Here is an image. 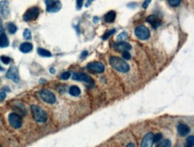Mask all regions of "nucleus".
<instances>
[{
    "label": "nucleus",
    "instance_id": "7ed1b4c3",
    "mask_svg": "<svg viewBox=\"0 0 194 147\" xmlns=\"http://www.w3.org/2000/svg\"><path fill=\"white\" fill-rule=\"evenodd\" d=\"M8 121L10 126L15 129H20L22 126V119L16 112H12L8 115Z\"/></svg>",
    "mask_w": 194,
    "mask_h": 147
},
{
    "label": "nucleus",
    "instance_id": "72a5a7b5",
    "mask_svg": "<svg viewBox=\"0 0 194 147\" xmlns=\"http://www.w3.org/2000/svg\"><path fill=\"white\" fill-rule=\"evenodd\" d=\"M3 21H2V19H1V17H0V33L1 32H3Z\"/></svg>",
    "mask_w": 194,
    "mask_h": 147
},
{
    "label": "nucleus",
    "instance_id": "6ab92c4d",
    "mask_svg": "<svg viewBox=\"0 0 194 147\" xmlns=\"http://www.w3.org/2000/svg\"><path fill=\"white\" fill-rule=\"evenodd\" d=\"M69 94L73 96H79L81 94V90L77 86H73L69 88Z\"/></svg>",
    "mask_w": 194,
    "mask_h": 147
},
{
    "label": "nucleus",
    "instance_id": "ddd939ff",
    "mask_svg": "<svg viewBox=\"0 0 194 147\" xmlns=\"http://www.w3.org/2000/svg\"><path fill=\"white\" fill-rule=\"evenodd\" d=\"M0 14H2V16L4 18H8V16L10 14L8 2H6V1L0 2Z\"/></svg>",
    "mask_w": 194,
    "mask_h": 147
},
{
    "label": "nucleus",
    "instance_id": "ea45409f",
    "mask_svg": "<svg viewBox=\"0 0 194 147\" xmlns=\"http://www.w3.org/2000/svg\"><path fill=\"white\" fill-rule=\"evenodd\" d=\"M0 147H2V146H1V145H0Z\"/></svg>",
    "mask_w": 194,
    "mask_h": 147
},
{
    "label": "nucleus",
    "instance_id": "cd10ccee",
    "mask_svg": "<svg viewBox=\"0 0 194 147\" xmlns=\"http://www.w3.org/2000/svg\"><path fill=\"white\" fill-rule=\"evenodd\" d=\"M70 77H71V72H63V73L60 75V78L63 79V80H66Z\"/></svg>",
    "mask_w": 194,
    "mask_h": 147
},
{
    "label": "nucleus",
    "instance_id": "aec40b11",
    "mask_svg": "<svg viewBox=\"0 0 194 147\" xmlns=\"http://www.w3.org/2000/svg\"><path fill=\"white\" fill-rule=\"evenodd\" d=\"M7 30L11 34H15L17 31V27L15 23L13 22H8L7 23Z\"/></svg>",
    "mask_w": 194,
    "mask_h": 147
},
{
    "label": "nucleus",
    "instance_id": "4be33fe9",
    "mask_svg": "<svg viewBox=\"0 0 194 147\" xmlns=\"http://www.w3.org/2000/svg\"><path fill=\"white\" fill-rule=\"evenodd\" d=\"M171 145L172 143L169 139H164L156 145V147H171Z\"/></svg>",
    "mask_w": 194,
    "mask_h": 147
},
{
    "label": "nucleus",
    "instance_id": "393cba45",
    "mask_svg": "<svg viewBox=\"0 0 194 147\" xmlns=\"http://www.w3.org/2000/svg\"><path fill=\"white\" fill-rule=\"evenodd\" d=\"M0 60L4 64H9L10 62H11V58L8 57V56H5V55H1L0 56Z\"/></svg>",
    "mask_w": 194,
    "mask_h": 147
},
{
    "label": "nucleus",
    "instance_id": "c85d7f7f",
    "mask_svg": "<svg viewBox=\"0 0 194 147\" xmlns=\"http://www.w3.org/2000/svg\"><path fill=\"white\" fill-rule=\"evenodd\" d=\"M181 1L182 0H168V3H169V5H171V6H178L180 4H181Z\"/></svg>",
    "mask_w": 194,
    "mask_h": 147
},
{
    "label": "nucleus",
    "instance_id": "c756f323",
    "mask_svg": "<svg viewBox=\"0 0 194 147\" xmlns=\"http://www.w3.org/2000/svg\"><path fill=\"white\" fill-rule=\"evenodd\" d=\"M123 58L124 60H130V59H131V54H130L128 51L123 52Z\"/></svg>",
    "mask_w": 194,
    "mask_h": 147
},
{
    "label": "nucleus",
    "instance_id": "f03ea898",
    "mask_svg": "<svg viewBox=\"0 0 194 147\" xmlns=\"http://www.w3.org/2000/svg\"><path fill=\"white\" fill-rule=\"evenodd\" d=\"M31 114H32V117L35 121H37L39 123H44L47 121V120H48L47 113L42 108H40L38 105L33 104L31 106Z\"/></svg>",
    "mask_w": 194,
    "mask_h": 147
},
{
    "label": "nucleus",
    "instance_id": "0eeeda50",
    "mask_svg": "<svg viewBox=\"0 0 194 147\" xmlns=\"http://www.w3.org/2000/svg\"><path fill=\"white\" fill-rule=\"evenodd\" d=\"M45 3L48 13H57L62 8V4L59 0H46Z\"/></svg>",
    "mask_w": 194,
    "mask_h": 147
},
{
    "label": "nucleus",
    "instance_id": "f3484780",
    "mask_svg": "<svg viewBox=\"0 0 194 147\" xmlns=\"http://www.w3.org/2000/svg\"><path fill=\"white\" fill-rule=\"evenodd\" d=\"M116 17H117V14L115 11H109L108 13H107L104 16V20L106 22H113L115 20H116Z\"/></svg>",
    "mask_w": 194,
    "mask_h": 147
},
{
    "label": "nucleus",
    "instance_id": "2eb2a0df",
    "mask_svg": "<svg viewBox=\"0 0 194 147\" xmlns=\"http://www.w3.org/2000/svg\"><path fill=\"white\" fill-rule=\"evenodd\" d=\"M146 21H147V22H149V23H150L151 24V26L153 27V28H158L159 26H161V21L159 20V19L157 18L156 15H150L148 18L146 19Z\"/></svg>",
    "mask_w": 194,
    "mask_h": 147
},
{
    "label": "nucleus",
    "instance_id": "f704fd0d",
    "mask_svg": "<svg viewBox=\"0 0 194 147\" xmlns=\"http://www.w3.org/2000/svg\"><path fill=\"white\" fill-rule=\"evenodd\" d=\"M87 55H88V52H87V51H84V52H82V54H81V58H84V57H85Z\"/></svg>",
    "mask_w": 194,
    "mask_h": 147
},
{
    "label": "nucleus",
    "instance_id": "39448f33",
    "mask_svg": "<svg viewBox=\"0 0 194 147\" xmlns=\"http://www.w3.org/2000/svg\"><path fill=\"white\" fill-rule=\"evenodd\" d=\"M39 96L45 103L49 104H53L57 101V98H56V95L54 94V93L48 89L41 90L39 92Z\"/></svg>",
    "mask_w": 194,
    "mask_h": 147
},
{
    "label": "nucleus",
    "instance_id": "473e14b6",
    "mask_svg": "<svg viewBox=\"0 0 194 147\" xmlns=\"http://www.w3.org/2000/svg\"><path fill=\"white\" fill-rule=\"evenodd\" d=\"M6 97V94L5 92H0V101H3L5 100Z\"/></svg>",
    "mask_w": 194,
    "mask_h": 147
},
{
    "label": "nucleus",
    "instance_id": "7c9ffc66",
    "mask_svg": "<svg viewBox=\"0 0 194 147\" xmlns=\"http://www.w3.org/2000/svg\"><path fill=\"white\" fill-rule=\"evenodd\" d=\"M83 1L84 0H76V5H77V9H81L83 5Z\"/></svg>",
    "mask_w": 194,
    "mask_h": 147
},
{
    "label": "nucleus",
    "instance_id": "4c0bfd02",
    "mask_svg": "<svg viewBox=\"0 0 194 147\" xmlns=\"http://www.w3.org/2000/svg\"><path fill=\"white\" fill-rule=\"evenodd\" d=\"M97 20H98V19L95 18V19H94V21H97Z\"/></svg>",
    "mask_w": 194,
    "mask_h": 147
},
{
    "label": "nucleus",
    "instance_id": "20e7f679",
    "mask_svg": "<svg viewBox=\"0 0 194 147\" xmlns=\"http://www.w3.org/2000/svg\"><path fill=\"white\" fill-rule=\"evenodd\" d=\"M134 34L135 36L139 39L140 40H146L148 39L149 37H150V30L144 26V25H140V26H137L134 30Z\"/></svg>",
    "mask_w": 194,
    "mask_h": 147
},
{
    "label": "nucleus",
    "instance_id": "dca6fc26",
    "mask_svg": "<svg viewBox=\"0 0 194 147\" xmlns=\"http://www.w3.org/2000/svg\"><path fill=\"white\" fill-rule=\"evenodd\" d=\"M33 46H32V44L29 43V42H25V43H22L21 46H20V51L21 53H29L32 50Z\"/></svg>",
    "mask_w": 194,
    "mask_h": 147
},
{
    "label": "nucleus",
    "instance_id": "412c9836",
    "mask_svg": "<svg viewBox=\"0 0 194 147\" xmlns=\"http://www.w3.org/2000/svg\"><path fill=\"white\" fill-rule=\"evenodd\" d=\"M38 54L43 57H50L52 55L48 50H46L44 48H38Z\"/></svg>",
    "mask_w": 194,
    "mask_h": 147
},
{
    "label": "nucleus",
    "instance_id": "4468645a",
    "mask_svg": "<svg viewBox=\"0 0 194 147\" xmlns=\"http://www.w3.org/2000/svg\"><path fill=\"white\" fill-rule=\"evenodd\" d=\"M177 131H178V134L181 136H187L190 131H191V129L188 125L186 124H182V123H180L178 126H177Z\"/></svg>",
    "mask_w": 194,
    "mask_h": 147
},
{
    "label": "nucleus",
    "instance_id": "58836bf2",
    "mask_svg": "<svg viewBox=\"0 0 194 147\" xmlns=\"http://www.w3.org/2000/svg\"><path fill=\"white\" fill-rule=\"evenodd\" d=\"M0 71H4V69H3V68H1V66H0Z\"/></svg>",
    "mask_w": 194,
    "mask_h": 147
},
{
    "label": "nucleus",
    "instance_id": "b1692460",
    "mask_svg": "<svg viewBox=\"0 0 194 147\" xmlns=\"http://www.w3.org/2000/svg\"><path fill=\"white\" fill-rule=\"evenodd\" d=\"M116 32V30L115 29H112V30H107L103 36H102V39L103 40H106V39H107L108 37H110V36H112L114 33Z\"/></svg>",
    "mask_w": 194,
    "mask_h": 147
},
{
    "label": "nucleus",
    "instance_id": "c9c22d12",
    "mask_svg": "<svg viewBox=\"0 0 194 147\" xmlns=\"http://www.w3.org/2000/svg\"><path fill=\"white\" fill-rule=\"evenodd\" d=\"M126 147H135V145H134L133 143H129V144L126 145Z\"/></svg>",
    "mask_w": 194,
    "mask_h": 147
},
{
    "label": "nucleus",
    "instance_id": "423d86ee",
    "mask_svg": "<svg viewBox=\"0 0 194 147\" xmlns=\"http://www.w3.org/2000/svg\"><path fill=\"white\" fill-rule=\"evenodd\" d=\"M39 7L34 6L31 7L30 9H28L25 14H23V21H34L39 17Z\"/></svg>",
    "mask_w": 194,
    "mask_h": 147
},
{
    "label": "nucleus",
    "instance_id": "a211bd4d",
    "mask_svg": "<svg viewBox=\"0 0 194 147\" xmlns=\"http://www.w3.org/2000/svg\"><path fill=\"white\" fill-rule=\"evenodd\" d=\"M9 46V40L5 33L2 32L0 35V47H6Z\"/></svg>",
    "mask_w": 194,
    "mask_h": 147
},
{
    "label": "nucleus",
    "instance_id": "5701e85b",
    "mask_svg": "<svg viewBox=\"0 0 194 147\" xmlns=\"http://www.w3.org/2000/svg\"><path fill=\"white\" fill-rule=\"evenodd\" d=\"M126 38H128V33L125 32V31L121 32V33L117 36V40H118L119 42H124V40H125Z\"/></svg>",
    "mask_w": 194,
    "mask_h": 147
},
{
    "label": "nucleus",
    "instance_id": "f257e3e1",
    "mask_svg": "<svg viewBox=\"0 0 194 147\" xmlns=\"http://www.w3.org/2000/svg\"><path fill=\"white\" fill-rule=\"evenodd\" d=\"M109 62L111 64V66L117 70V72H123V73H125V72H128L130 71V66L129 64L123 59L117 57V56H112L110 57L109 59Z\"/></svg>",
    "mask_w": 194,
    "mask_h": 147
},
{
    "label": "nucleus",
    "instance_id": "9d476101",
    "mask_svg": "<svg viewBox=\"0 0 194 147\" xmlns=\"http://www.w3.org/2000/svg\"><path fill=\"white\" fill-rule=\"evenodd\" d=\"M153 133H151V132H149V133H147L145 136H144V137H143V139H142V141H141V145H140V147H152L153 146V144H154V142H153Z\"/></svg>",
    "mask_w": 194,
    "mask_h": 147
},
{
    "label": "nucleus",
    "instance_id": "6e6552de",
    "mask_svg": "<svg viewBox=\"0 0 194 147\" xmlns=\"http://www.w3.org/2000/svg\"><path fill=\"white\" fill-rule=\"evenodd\" d=\"M87 69L95 73H102L105 71V65L100 62H92L87 65Z\"/></svg>",
    "mask_w": 194,
    "mask_h": 147
},
{
    "label": "nucleus",
    "instance_id": "e433bc0d",
    "mask_svg": "<svg viewBox=\"0 0 194 147\" xmlns=\"http://www.w3.org/2000/svg\"><path fill=\"white\" fill-rule=\"evenodd\" d=\"M50 72L54 73V72H55V70H54V69H50Z\"/></svg>",
    "mask_w": 194,
    "mask_h": 147
},
{
    "label": "nucleus",
    "instance_id": "f8f14e48",
    "mask_svg": "<svg viewBox=\"0 0 194 147\" xmlns=\"http://www.w3.org/2000/svg\"><path fill=\"white\" fill-rule=\"evenodd\" d=\"M113 47L116 51H120V52H125V51H129L132 49V46L129 43L127 42H118V43H115L113 45Z\"/></svg>",
    "mask_w": 194,
    "mask_h": 147
},
{
    "label": "nucleus",
    "instance_id": "a878e982",
    "mask_svg": "<svg viewBox=\"0 0 194 147\" xmlns=\"http://www.w3.org/2000/svg\"><path fill=\"white\" fill-rule=\"evenodd\" d=\"M23 37H24L25 39H28V40L31 38V30L29 29L24 30V31H23Z\"/></svg>",
    "mask_w": 194,
    "mask_h": 147
},
{
    "label": "nucleus",
    "instance_id": "bb28decb",
    "mask_svg": "<svg viewBox=\"0 0 194 147\" xmlns=\"http://www.w3.org/2000/svg\"><path fill=\"white\" fill-rule=\"evenodd\" d=\"M162 137H163V136H162V134H161V133H157V134H156V135L153 136V142H154V143L160 142V141H161V139H162Z\"/></svg>",
    "mask_w": 194,
    "mask_h": 147
},
{
    "label": "nucleus",
    "instance_id": "9b49d317",
    "mask_svg": "<svg viewBox=\"0 0 194 147\" xmlns=\"http://www.w3.org/2000/svg\"><path fill=\"white\" fill-rule=\"evenodd\" d=\"M73 79L74 80H79V81H84L86 83H89V84H94L93 82V79L88 76L87 74L85 73H74L73 74Z\"/></svg>",
    "mask_w": 194,
    "mask_h": 147
},
{
    "label": "nucleus",
    "instance_id": "2f4dec72",
    "mask_svg": "<svg viewBox=\"0 0 194 147\" xmlns=\"http://www.w3.org/2000/svg\"><path fill=\"white\" fill-rule=\"evenodd\" d=\"M150 2H151V0H145L144 3H143V5H142V7H143L144 9L148 8V6H149V5H150Z\"/></svg>",
    "mask_w": 194,
    "mask_h": 147
},
{
    "label": "nucleus",
    "instance_id": "1a4fd4ad",
    "mask_svg": "<svg viewBox=\"0 0 194 147\" xmlns=\"http://www.w3.org/2000/svg\"><path fill=\"white\" fill-rule=\"evenodd\" d=\"M6 78H9V79H12L14 82L15 83H18L20 81V77H19V72H18V69L15 67V66H12L7 73H6Z\"/></svg>",
    "mask_w": 194,
    "mask_h": 147
}]
</instances>
